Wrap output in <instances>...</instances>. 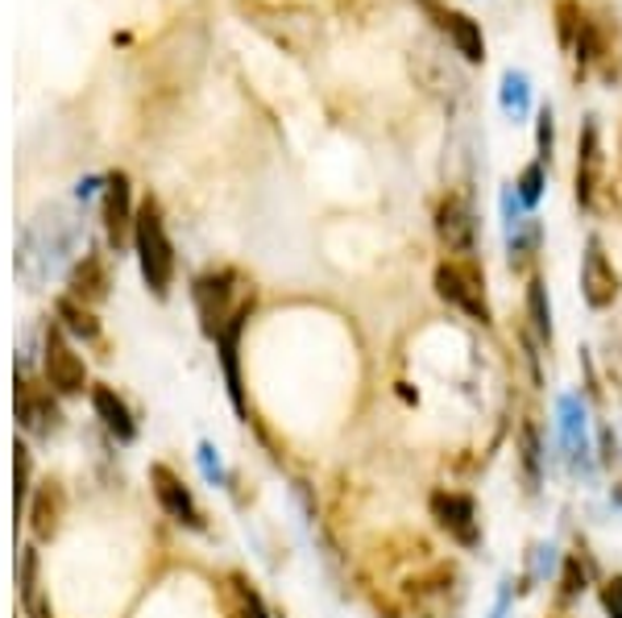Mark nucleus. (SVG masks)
<instances>
[{
    "mask_svg": "<svg viewBox=\"0 0 622 618\" xmlns=\"http://www.w3.org/2000/svg\"><path fill=\"white\" fill-rule=\"evenodd\" d=\"M80 246V221L71 216V212H62V207H50V212H41L34 225L25 228V237H21V249H17V270L25 283H46L55 270L67 266V258L75 253Z\"/></svg>",
    "mask_w": 622,
    "mask_h": 618,
    "instance_id": "nucleus-1",
    "label": "nucleus"
},
{
    "mask_svg": "<svg viewBox=\"0 0 622 618\" xmlns=\"http://www.w3.org/2000/svg\"><path fill=\"white\" fill-rule=\"evenodd\" d=\"M133 249H137V266H142V278L154 299H166L170 295V283H175V246H170V233H166L163 207L158 200H145L137 207V225H133Z\"/></svg>",
    "mask_w": 622,
    "mask_h": 618,
    "instance_id": "nucleus-2",
    "label": "nucleus"
},
{
    "mask_svg": "<svg viewBox=\"0 0 622 618\" xmlns=\"http://www.w3.org/2000/svg\"><path fill=\"white\" fill-rule=\"evenodd\" d=\"M191 299H195L200 329H204L207 341H216L241 311L253 308V290H249L232 270H204V274L191 283Z\"/></svg>",
    "mask_w": 622,
    "mask_h": 618,
    "instance_id": "nucleus-3",
    "label": "nucleus"
},
{
    "mask_svg": "<svg viewBox=\"0 0 622 618\" xmlns=\"http://www.w3.org/2000/svg\"><path fill=\"white\" fill-rule=\"evenodd\" d=\"M407 602L415 618H460L465 610V578L456 564H435L423 578L407 581Z\"/></svg>",
    "mask_w": 622,
    "mask_h": 618,
    "instance_id": "nucleus-4",
    "label": "nucleus"
},
{
    "mask_svg": "<svg viewBox=\"0 0 622 618\" xmlns=\"http://www.w3.org/2000/svg\"><path fill=\"white\" fill-rule=\"evenodd\" d=\"M435 295L444 304H453L456 311H465L477 324H490V304H486V278L474 266V258H453V262H440L432 274Z\"/></svg>",
    "mask_w": 622,
    "mask_h": 618,
    "instance_id": "nucleus-5",
    "label": "nucleus"
},
{
    "mask_svg": "<svg viewBox=\"0 0 622 618\" xmlns=\"http://www.w3.org/2000/svg\"><path fill=\"white\" fill-rule=\"evenodd\" d=\"M428 511H432L435 527L440 532H448L453 544L460 548H481V523H477V502L469 495H460V490H432L428 498Z\"/></svg>",
    "mask_w": 622,
    "mask_h": 618,
    "instance_id": "nucleus-6",
    "label": "nucleus"
},
{
    "mask_svg": "<svg viewBox=\"0 0 622 618\" xmlns=\"http://www.w3.org/2000/svg\"><path fill=\"white\" fill-rule=\"evenodd\" d=\"M41 370H46V382L59 394L87 391V366H83L80 353L71 349V341L62 336L59 324H50L46 336H41Z\"/></svg>",
    "mask_w": 622,
    "mask_h": 618,
    "instance_id": "nucleus-7",
    "label": "nucleus"
},
{
    "mask_svg": "<svg viewBox=\"0 0 622 618\" xmlns=\"http://www.w3.org/2000/svg\"><path fill=\"white\" fill-rule=\"evenodd\" d=\"M100 216H104V233H108V246L121 249L124 241H133L137 207H133V187H129V175H124V170H112V175H104Z\"/></svg>",
    "mask_w": 622,
    "mask_h": 618,
    "instance_id": "nucleus-8",
    "label": "nucleus"
},
{
    "mask_svg": "<svg viewBox=\"0 0 622 618\" xmlns=\"http://www.w3.org/2000/svg\"><path fill=\"white\" fill-rule=\"evenodd\" d=\"M435 237L453 258L477 253V212L465 195H444L435 207Z\"/></svg>",
    "mask_w": 622,
    "mask_h": 618,
    "instance_id": "nucleus-9",
    "label": "nucleus"
},
{
    "mask_svg": "<svg viewBox=\"0 0 622 618\" xmlns=\"http://www.w3.org/2000/svg\"><path fill=\"white\" fill-rule=\"evenodd\" d=\"M619 290H622V278H619V270L610 266L606 246H601L598 237H589V241H585V253H581V295H585V304L594 311L614 308Z\"/></svg>",
    "mask_w": 622,
    "mask_h": 618,
    "instance_id": "nucleus-10",
    "label": "nucleus"
},
{
    "mask_svg": "<svg viewBox=\"0 0 622 618\" xmlns=\"http://www.w3.org/2000/svg\"><path fill=\"white\" fill-rule=\"evenodd\" d=\"M149 486H154V498L163 502V511L175 523H183V527H191V532H204V511H200V502H195V495L183 486V477L175 474L170 465H149Z\"/></svg>",
    "mask_w": 622,
    "mask_h": 618,
    "instance_id": "nucleus-11",
    "label": "nucleus"
},
{
    "mask_svg": "<svg viewBox=\"0 0 622 618\" xmlns=\"http://www.w3.org/2000/svg\"><path fill=\"white\" fill-rule=\"evenodd\" d=\"M428 21H432L435 29L448 38L460 59L469 62V67H481L486 62V34H481V25H477L469 13H460V9H444V4H432L428 9Z\"/></svg>",
    "mask_w": 622,
    "mask_h": 618,
    "instance_id": "nucleus-12",
    "label": "nucleus"
},
{
    "mask_svg": "<svg viewBox=\"0 0 622 618\" xmlns=\"http://www.w3.org/2000/svg\"><path fill=\"white\" fill-rule=\"evenodd\" d=\"M601 170H606V154H601V129L594 117H585L577 138V204L594 207L601 187Z\"/></svg>",
    "mask_w": 622,
    "mask_h": 618,
    "instance_id": "nucleus-13",
    "label": "nucleus"
},
{
    "mask_svg": "<svg viewBox=\"0 0 622 618\" xmlns=\"http://www.w3.org/2000/svg\"><path fill=\"white\" fill-rule=\"evenodd\" d=\"M17 419L29 436H50L59 432L62 415L55 407L50 391H41L38 382H29V378H17Z\"/></svg>",
    "mask_w": 622,
    "mask_h": 618,
    "instance_id": "nucleus-14",
    "label": "nucleus"
},
{
    "mask_svg": "<svg viewBox=\"0 0 622 618\" xmlns=\"http://www.w3.org/2000/svg\"><path fill=\"white\" fill-rule=\"evenodd\" d=\"M92 412L104 424V432L112 436L117 444H129L137 436V424H133V412L124 407V399L112 387H92Z\"/></svg>",
    "mask_w": 622,
    "mask_h": 618,
    "instance_id": "nucleus-15",
    "label": "nucleus"
},
{
    "mask_svg": "<svg viewBox=\"0 0 622 618\" xmlns=\"http://www.w3.org/2000/svg\"><path fill=\"white\" fill-rule=\"evenodd\" d=\"M67 287H71V299H80L87 308L100 304L104 295H108V262H104L100 253H83L80 262L71 266Z\"/></svg>",
    "mask_w": 622,
    "mask_h": 618,
    "instance_id": "nucleus-16",
    "label": "nucleus"
},
{
    "mask_svg": "<svg viewBox=\"0 0 622 618\" xmlns=\"http://www.w3.org/2000/svg\"><path fill=\"white\" fill-rule=\"evenodd\" d=\"M539 246H543V225L539 216H523L515 225L506 228V262L515 274H527L531 262L539 258Z\"/></svg>",
    "mask_w": 622,
    "mask_h": 618,
    "instance_id": "nucleus-17",
    "label": "nucleus"
},
{
    "mask_svg": "<svg viewBox=\"0 0 622 618\" xmlns=\"http://www.w3.org/2000/svg\"><path fill=\"white\" fill-rule=\"evenodd\" d=\"M518 449V465H523V477H527V490L536 495L539 482H543V432H539L536 419H523L515 436Z\"/></svg>",
    "mask_w": 622,
    "mask_h": 618,
    "instance_id": "nucleus-18",
    "label": "nucleus"
},
{
    "mask_svg": "<svg viewBox=\"0 0 622 618\" xmlns=\"http://www.w3.org/2000/svg\"><path fill=\"white\" fill-rule=\"evenodd\" d=\"M59 523H62V490L46 482L38 495H34V507H29V532H34V539H55L59 536Z\"/></svg>",
    "mask_w": 622,
    "mask_h": 618,
    "instance_id": "nucleus-19",
    "label": "nucleus"
},
{
    "mask_svg": "<svg viewBox=\"0 0 622 618\" xmlns=\"http://www.w3.org/2000/svg\"><path fill=\"white\" fill-rule=\"evenodd\" d=\"M527 320H531V329L543 345H552V299H548V287H543V278L531 274L527 278Z\"/></svg>",
    "mask_w": 622,
    "mask_h": 618,
    "instance_id": "nucleus-20",
    "label": "nucleus"
},
{
    "mask_svg": "<svg viewBox=\"0 0 622 618\" xmlns=\"http://www.w3.org/2000/svg\"><path fill=\"white\" fill-rule=\"evenodd\" d=\"M59 320L67 332H75L83 341H96L100 336V320H96V311L80 304V299H71V295H62L59 299Z\"/></svg>",
    "mask_w": 622,
    "mask_h": 618,
    "instance_id": "nucleus-21",
    "label": "nucleus"
},
{
    "mask_svg": "<svg viewBox=\"0 0 622 618\" xmlns=\"http://www.w3.org/2000/svg\"><path fill=\"white\" fill-rule=\"evenodd\" d=\"M21 606H25V615H29V618H50V615H46V606H41L38 552H34V548H29L25 557H21Z\"/></svg>",
    "mask_w": 622,
    "mask_h": 618,
    "instance_id": "nucleus-22",
    "label": "nucleus"
},
{
    "mask_svg": "<svg viewBox=\"0 0 622 618\" xmlns=\"http://www.w3.org/2000/svg\"><path fill=\"white\" fill-rule=\"evenodd\" d=\"M502 108L511 117H527V108H531V83H527L523 71H506L502 75Z\"/></svg>",
    "mask_w": 622,
    "mask_h": 618,
    "instance_id": "nucleus-23",
    "label": "nucleus"
},
{
    "mask_svg": "<svg viewBox=\"0 0 622 618\" xmlns=\"http://www.w3.org/2000/svg\"><path fill=\"white\" fill-rule=\"evenodd\" d=\"M543 187H548V166L539 163H527L523 166V175L515 179V195L523 207H536L539 200H543Z\"/></svg>",
    "mask_w": 622,
    "mask_h": 618,
    "instance_id": "nucleus-24",
    "label": "nucleus"
},
{
    "mask_svg": "<svg viewBox=\"0 0 622 618\" xmlns=\"http://www.w3.org/2000/svg\"><path fill=\"white\" fill-rule=\"evenodd\" d=\"M585 590H589V569L581 564V557H569L560 564V602L569 606V602H577Z\"/></svg>",
    "mask_w": 622,
    "mask_h": 618,
    "instance_id": "nucleus-25",
    "label": "nucleus"
},
{
    "mask_svg": "<svg viewBox=\"0 0 622 618\" xmlns=\"http://www.w3.org/2000/svg\"><path fill=\"white\" fill-rule=\"evenodd\" d=\"M536 150H539V163L552 166V150H557V121H552V108L543 104L536 117Z\"/></svg>",
    "mask_w": 622,
    "mask_h": 618,
    "instance_id": "nucleus-26",
    "label": "nucleus"
},
{
    "mask_svg": "<svg viewBox=\"0 0 622 618\" xmlns=\"http://www.w3.org/2000/svg\"><path fill=\"white\" fill-rule=\"evenodd\" d=\"M581 17H585V13H581L577 4H573V0H560L557 4V29H560V46H573V41H577V29H581Z\"/></svg>",
    "mask_w": 622,
    "mask_h": 618,
    "instance_id": "nucleus-27",
    "label": "nucleus"
},
{
    "mask_svg": "<svg viewBox=\"0 0 622 618\" xmlns=\"http://www.w3.org/2000/svg\"><path fill=\"white\" fill-rule=\"evenodd\" d=\"M598 602H601V615H606V618H622V573H614V578L601 581Z\"/></svg>",
    "mask_w": 622,
    "mask_h": 618,
    "instance_id": "nucleus-28",
    "label": "nucleus"
},
{
    "mask_svg": "<svg viewBox=\"0 0 622 618\" xmlns=\"http://www.w3.org/2000/svg\"><path fill=\"white\" fill-rule=\"evenodd\" d=\"M25 495H29V449L17 444V507H25Z\"/></svg>",
    "mask_w": 622,
    "mask_h": 618,
    "instance_id": "nucleus-29",
    "label": "nucleus"
},
{
    "mask_svg": "<svg viewBox=\"0 0 622 618\" xmlns=\"http://www.w3.org/2000/svg\"><path fill=\"white\" fill-rule=\"evenodd\" d=\"M601 461H606V465L619 461V440L610 436V428H601Z\"/></svg>",
    "mask_w": 622,
    "mask_h": 618,
    "instance_id": "nucleus-30",
    "label": "nucleus"
},
{
    "mask_svg": "<svg viewBox=\"0 0 622 618\" xmlns=\"http://www.w3.org/2000/svg\"><path fill=\"white\" fill-rule=\"evenodd\" d=\"M506 602H511V581H502V594H498V606L490 618H506Z\"/></svg>",
    "mask_w": 622,
    "mask_h": 618,
    "instance_id": "nucleus-31",
    "label": "nucleus"
},
{
    "mask_svg": "<svg viewBox=\"0 0 622 618\" xmlns=\"http://www.w3.org/2000/svg\"><path fill=\"white\" fill-rule=\"evenodd\" d=\"M614 507H622V482L614 486Z\"/></svg>",
    "mask_w": 622,
    "mask_h": 618,
    "instance_id": "nucleus-32",
    "label": "nucleus"
},
{
    "mask_svg": "<svg viewBox=\"0 0 622 618\" xmlns=\"http://www.w3.org/2000/svg\"><path fill=\"white\" fill-rule=\"evenodd\" d=\"M419 4H428V9H432V4H435V0H419Z\"/></svg>",
    "mask_w": 622,
    "mask_h": 618,
    "instance_id": "nucleus-33",
    "label": "nucleus"
}]
</instances>
